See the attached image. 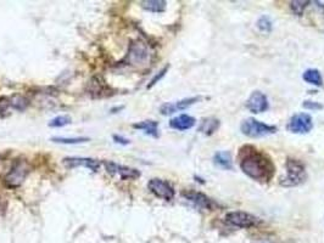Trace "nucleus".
Instances as JSON below:
<instances>
[{
  "instance_id": "obj_24",
  "label": "nucleus",
  "mask_w": 324,
  "mask_h": 243,
  "mask_svg": "<svg viewBox=\"0 0 324 243\" xmlns=\"http://www.w3.org/2000/svg\"><path fill=\"white\" fill-rule=\"evenodd\" d=\"M310 4V2H291V10L295 15L297 16H303L304 10L307 8V5Z\"/></svg>"
},
{
  "instance_id": "obj_6",
  "label": "nucleus",
  "mask_w": 324,
  "mask_h": 243,
  "mask_svg": "<svg viewBox=\"0 0 324 243\" xmlns=\"http://www.w3.org/2000/svg\"><path fill=\"white\" fill-rule=\"evenodd\" d=\"M312 117L307 113H297L289 120L288 130L293 134H307L312 130Z\"/></svg>"
},
{
  "instance_id": "obj_20",
  "label": "nucleus",
  "mask_w": 324,
  "mask_h": 243,
  "mask_svg": "<svg viewBox=\"0 0 324 243\" xmlns=\"http://www.w3.org/2000/svg\"><path fill=\"white\" fill-rule=\"evenodd\" d=\"M218 127H220V120L216 119V118H206V119L202 120L199 130L204 133L205 135H212L218 129Z\"/></svg>"
},
{
  "instance_id": "obj_28",
  "label": "nucleus",
  "mask_w": 324,
  "mask_h": 243,
  "mask_svg": "<svg viewBox=\"0 0 324 243\" xmlns=\"http://www.w3.org/2000/svg\"><path fill=\"white\" fill-rule=\"evenodd\" d=\"M113 140H115V142L121 143V145H128L129 143L128 139H125V137H122L120 135H113Z\"/></svg>"
},
{
  "instance_id": "obj_13",
  "label": "nucleus",
  "mask_w": 324,
  "mask_h": 243,
  "mask_svg": "<svg viewBox=\"0 0 324 243\" xmlns=\"http://www.w3.org/2000/svg\"><path fill=\"white\" fill-rule=\"evenodd\" d=\"M63 164L67 168L84 167L90 169L91 172H98L100 168V162L93 158H83V157H68L63 158Z\"/></svg>"
},
{
  "instance_id": "obj_12",
  "label": "nucleus",
  "mask_w": 324,
  "mask_h": 243,
  "mask_svg": "<svg viewBox=\"0 0 324 243\" xmlns=\"http://www.w3.org/2000/svg\"><path fill=\"white\" fill-rule=\"evenodd\" d=\"M182 196L186 198L188 202L194 204L196 208H200V209L212 210L216 207V203L214 201L201 192H196V191H184V192H182Z\"/></svg>"
},
{
  "instance_id": "obj_17",
  "label": "nucleus",
  "mask_w": 324,
  "mask_h": 243,
  "mask_svg": "<svg viewBox=\"0 0 324 243\" xmlns=\"http://www.w3.org/2000/svg\"><path fill=\"white\" fill-rule=\"evenodd\" d=\"M133 128H135V129L144 130V133L148 134V135H151L154 137L158 136V123L155 120L141 121V123H138V124H133Z\"/></svg>"
},
{
  "instance_id": "obj_29",
  "label": "nucleus",
  "mask_w": 324,
  "mask_h": 243,
  "mask_svg": "<svg viewBox=\"0 0 324 243\" xmlns=\"http://www.w3.org/2000/svg\"><path fill=\"white\" fill-rule=\"evenodd\" d=\"M8 105H9V102L8 104H4V102H2V100H0V117H3L5 114L6 106H8Z\"/></svg>"
},
{
  "instance_id": "obj_14",
  "label": "nucleus",
  "mask_w": 324,
  "mask_h": 243,
  "mask_svg": "<svg viewBox=\"0 0 324 243\" xmlns=\"http://www.w3.org/2000/svg\"><path fill=\"white\" fill-rule=\"evenodd\" d=\"M200 101V98H190V99H184L182 101H178L176 104H165L162 105L160 108L161 114L164 116H168V114H172L177 111H183L187 108L193 106L194 104Z\"/></svg>"
},
{
  "instance_id": "obj_2",
  "label": "nucleus",
  "mask_w": 324,
  "mask_h": 243,
  "mask_svg": "<svg viewBox=\"0 0 324 243\" xmlns=\"http://www.w3.org/2000/svg\"><path fill=\"white\" fill-rule=\"evenodd\" d=\"M306 180V168L297 159L289 158L287 161V177L281 179V185L284 187H294Z\"/></svg>"
},
{
  "instance_id": "obj_11",
  "label": "nucleus",
  "mask_w": 324,
  "mask_h": 243,
  "mask_svg": "<svg viewBox=\"0 0 324 243\" xmlns=\"http://www.w3.org/2000/svg\"><path fill=\"white\" fill-rule=\"evenodd\" d=\"M268 99L261 91H253L246 101V108L252 113H263L268 110Z\"/></svg>"
},
{
  "instance_id": "obj_26",
  "label": "nucleus",
  "mask_w": 324,
  "mask_h": 243,
  "mask_svg": "<svg viewBox=\"0 0 324 243\" xmlns=\"http://www.w3.org/2000/svg\"><path fill=\"white\" fill-rule=\"evenodd\" d=\"M303 106L305 108H307V110H312V111H318V110H322L323 106L320 104H318V102H313V101H305L303 104Z\"/></svg>"
},
{
  "instance_id": "obj_1",
  "label": "nucleus",
  "mask_w": 324,
  "mask_h": 243,
  "mask_svg": "<svg viewBox=\"0 0 324 243\" xmlns=\"http://www.w3.org/2000/svg\"><path fill=\"white\" fill-rule=\"evenodd\" d=\"M240 168L249 178L263 182L271 180L275 171L271 159L251 146H245L241 150Z\"/></svg>"
},
{
  "instance_id": "obj_3",
  "label": "nucleus",
  "mask_w": 324,
  "mask_h": 243,
  "mask_svg": "<svg viewBox=\"0 0 324 243\" xmlns=\"http://www.w3.org/2000/svg\"><path fill=\"white\" fill-rule=\"evenodd\" d=\"M241 133L249 137H263L272 135L278 132V128L274 126L265 124L262 121L255 119V118H247L241 123Z\"/></svg>"
},
{
  "instance_id": "obj_21",
  "label": "nucleus",
  "mask_w": 324,
  "mask_h": 243,
  "mask_svg": "<svg viewBox=\"0 0 324 243\" xmlns=\"http://www.w3.org/2000/svg\"><path fill=\"white\" fill-rule=\"evenodd\" d=\"M52 141L56 143H65V145H77L89 141L88 137H52Z\"/></svg>"
},
{
  "instance_id": "obj_19",
  "label": "nucleus",
  "mask_w": 324,
  "mask_h": 243,
  "mask_svg": "<svg viewBox=\"0 0 324 243\" xmlns=\"http://www.w3.org/2000/svg\"><path fill=\"white\" fill-rule=\"evenodd\" d=\"M142 8L147 11L160 14V12L166 10V2H164V0H147V2L142 3Z\"/></svg>"
},
{
  "instance_id": "obj_18",
  "label": "nucleus",
  "mask_w": 324,
  "mask_h": 243,
  "mask_svg": "<svg viewBox=\"0 0 324 243\" xmlns=\"http://www.w3.org/2000/svg\"><path fill=\"white\" fill-rule=\"evenodd\" d=\"M303 79L305 82L309 83V84H312V85H316V86H322V84H323L322 75H320V72L318 71V69L310 68V69H307V71H305L304 75H303Z\"/></svg>"
},
{
  "instance_id": "obj_5",
  "label": "nucleus",
  "mask_w": 324,
  "mask_h": 243,
  "mask_svg": "<svg viewBox=\"0 0 324 243\" xmlns=\"http://www.w3.org/2000/svg\"><path fill=\"white\" fill-rule=\"evenodd\" d=\"M149 49L143 41H135L129 46L128 54H127V62L133 66L144 65L149 59Z\"/></svg>"
},
{
  "instance_id": "obj_16",
  "label": "nucleus",
  "mask_w": 324,
  "mask_h": 243,
  "mask_svg": "<svg viewBox=\"0 0 324 243\" xmlns=\"http://www.w3.org/2000/svg\"><path fill=\"white\" fill-rule=\"evenodd\" d=\"M214 162L217 167H220L222 169H227V171H230L233 168V163H232V156L229 152L227 151H218L217 153H215L214 156Z\"/></svg>"
},
{
  "instance_id": "obj_15",
  "label": "nucleus",
  "mask_w": 324,
  "mask_h": 243,
  "mask_svg": "<svg viewBox=\"0 0 324 243\" xmlns=\"http://www.w3.org/2000/svg\"><path fill=\"white\" fill-rule=\"evenodd\" d=\"M195 123H196V120L194 117L188 116V114H180V116H178L176 118H173V119H171L170 127L172 128V129L180 130V132H183V130L192 129V128L195 126Z\"/></svg>"
},
{
  "instance_id": "obj_4",
  "label": "nucleus",
  "mask_w": 324,
  "mask_h": 243,
  "mask_svg": "<svg viewBox=\"0 0 324 243\" xmlns=\"http://www.w3.org/2000/svg\"><path fill=\"white\" fill-rule=\"evenodd\" d=\"M28 173H30V165L26 161H15L14 164L11 165L10 171L8 172L6 177L4 178V182L8 187L16 188L21 186L24 184L25 179L27 178Z\"/></svg>"
},
{
  "instance_id": "obj_8",
  "label": "nucleus",
  "mask_w": 324,
  "mask_h": 243,
  "mask_svg": "<svg viewBox=\"0 0 324 243\" xmlns=\"http://www.w3.org/2000/svg\"><path fill=\"white\" fill-rule=\"evenodd\" d=\"M148 188L151 193L165 201H172L174 193H176L170 182L162 180V179H151L148 184Z\"/></svg>"
},
{
  "instance_id": "obj_27",
  "label": "nucleus",
  "mask_w": 324,
  "mask_h": 243,
  "mask_svg": "<svg viewBox=\"0 0 324 243\" xmlns=\"http://www.w3.org/2000/svg\"><path fill=\"white\" fill-rule=\"evenodd\" d=\"M167 69H168V66L167 67H165L164 69H161L160 72H158V75H156L154 77V78L151 79V82H150V84L148 85V88H151V86H154L155 84H156V83L160 81V79L162 78V77H164L165 75H166V72H167Z\"/></svg>"
},
{
  "instance_id": "obj_23",
  "label": "nucleus",
  "mask_w": 324,
  "mask_h": 243,
  "mask_svg": "<svg viewBox=\"0 0 324 243\" xmlns=\"http://www.w3.org/2000/svg\"><path fill=\"white\" fill-rule=\"evenodd\" d=\"M71 117L70 116H59L55 117L54 119L49 121V127L50 128H61L67 126V124L71 123Z\"/></svg>"
},
{
  "instance_id": "obj_9",
  "label": "nucleus",
  "mask_w": 324,
  "mask_h": 243,
  "mask_svg": "<svg viewBox=\"0 0 324 243\" xmlns=\"http://www.w3.org/2000/svg\"><path fill=\"white\" fill-rule=\"evenodd\" d=\"M87 92L90 98L93 99H101L107 98L112 95V90L109 85L105 83V81L101 77L95 76L90 79L87 86Z\"/></svg>"
},
{
  "instance_id": "obj_22",
  "label": "nucleus",
  "mask_w": 324,
  "mask_h": 243,
  "mask_svg": "<svg viewBox=\"0 0 324 243\" xmlns=\"http://www.w3.org/2000/svg\"><path fill=\"white\" fill-rule=\"evenodd\" d=\"M9 105L14 107L15 110L24 111L25 108H26L28 105H30V102H28V100H27L26 98L18 96V95H16V96L11 98L10 100H9Z\"/></svg>"
},
{
  "instance_id": "obj_30",
  "label": "nucleus",
  "mask_w": 324,
  "mask_h": 243,
  "mask_svg": "<svg viewBox=\"0 0 324 243\" xmlns=\"http://www.w3.org/2000/svg\"><path fill=\"white\" fill-rule=\"evenodd\" d=\"M260 243H269V242H260Z\"/></svg>"
},
{
  "instance_id": "obj_10",
  "label": "nucleus",
  "mask_w": 324,
  "mask_h": 243,
  "mask_svg": "<svg viewBox=\"0 0 324 243\" xmlns=\"http://www.w3.org/2000/svg\"><path fill=\"white\" fill-rule=\"evenodd\" d=\"M104 164L109 174L119 175L122 180H132V179L141 177V173H139V171H136V169L125 167V165L117 164L115 162H105Z\"/></svg>"
},
{
  "instance_id": "obj_7",
  "label": "nucleus",
  "mask_w": 324,
  "mask_h": 243,
  "mask_svg": "<svg viewBox=\"0 0 324 243\" xmlns=\"http://www.w3.org/2000/svg\"><path fill=\"white\" fill-rule=\"evenodd\" d=\"M225 222L229 225L240 229H249L259 224V219L252 214L245 212H230L225 215Z\"/></svg>"
},
{
  "instance_id": "obj_25",
  "label": "nucleus",
  "mask_w": 324,
  "mask_h": 243,
  "mask_svg": "<svg viewBox=\"0 0 324 243\" xmlns=\"http://www.w3.org/2000/svg\"><path fill=\"white\" fill-rule=\"evenodd\" d=\"M257 27L262 32H269L272 30V21L268 16H262L259 21H257Z\"/></svg>"
}]
</instances>
